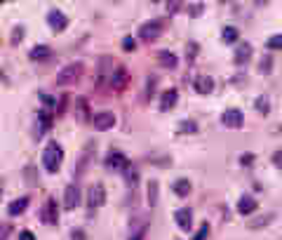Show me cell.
<instances>
[{
  "label": "cell",
  "instance_id": "cell-1",
  "mask_svg": "<svg viewBox=\"0 0 282 240\" xmlns=\"http://www.w3.org/2000/svg\"><path fill=\"white\" fill-rule=\"evenodd\" d=\"M61 160H64V151H61L59 142H47V146L43 151V167L50 175H55L61 167Z\"/></svg>",
  "mask_w": 282,
  "mask_h": 240
},
{
  "label": "cell",
  "instance_id": "cell-2",
  "mask_svg": "<svg viewBox=\"0 0 282 240\" xmlns=\"http://www.w3.org/2000/svg\"><path fill=\"white\" fill-rule=\"evenodd\" d=\"M83 71H85V66L80 64V61H73V64L64 66V68L56 73V85H59V88H71V85H76L78 78L83 76Z\"/></svg>",
  "mask_w": 282,
  "mask_h": 240
},
{
  "label": "cell",
  "instance_id": "cell-3",
  "mask_svg": "<svg viewBox=\"0 0 282 240\" xmlns=\"http://www.w3.org/2000/svg\"><path fill=\"white\" fill-rule=\"evenodd\" d=\"M160 33H163V22H160V19H151V22L141 24L139 31H137V35H139L143 43H153Z\"/></svg>",
  "mask_w": 282,
  "mask_h": 240
},
{
  "label": "cell",
  "instance_id": "cell-4",
  "mask_svg": "<svg viewBox=\"0 0 282 240\" xmlns=\"http://www.w3.org/2000/svg\"><path fill=\"white\" fill-rule=\"evenodd\" d=\"M221 122H224L226 127H230V130H238V127H242V122H245V116H242L240 109H228V111H224Z\"/></svg>",
  "mask_w": 282,
  "mask_h": 240
},
{
  "label": "cell",
  "instance_id": "cell-5",
  "mask_svg": "<svg viewBox=\"0 0 282 240\" xmlns=\"http://www.w3.org/2000/svg\"><path fill=\"white\" fill-rule=\"evenodd\" d=\"M47 24H50V29H52L55 33H61V31H66V26H68V19H66L64 12L50 10V12H47Z\"/></svg>",
  "mask_w": 282,
  "mask_h": 240
},
{
  "label": "cell",
  "instance_id": "cell-6",
  "mask_svg": "<svg viewBox=\"0 0 282 240\" xmlns=\"http://www.w3.org/2000/svg\"><path fill=\"white\" fill-rule=\"evenodd\" d=\"M87 203H89V208H101L104 203H106V188L104 184H92L89 188V196H87Z\"/></svg>",
  "mask_w": 282,
  "mask_h": 240
},
{
  "label": "cell",
  "instance_id": "cell-7",
  "mask_svg": "<svg viewBox=\"0 0 282 240\" xmlns=\"http://www.w3.org/2000/svg\"><path fill=\"white\" fill-rule=\"evenodd\" d=\"M106 167H109V170H113V172H125V170L130 167V160H127L122 153L113 151L109 158H106Z\"/></svg>",
  "mask_w": 282,
  "mask_h": 240
},
{
  "label": "cell",
  "instance_id": "cell-8",
  "mask_svg": "<svg viewBox=\"0 0 282 240\" xmlns=\"http://www.w3.org/2000/svg\"><path fill=\"white\" fill-rule=\"evenodd\" d=\"M78 203H80V188H78V184H68L64 188V208L76 210Z\"/></svg>",
  "mask_w": 282,
  "mask_h": 240
},
{
  "label": "cell",
  "instance_id": "cell-9",
  "mask_svg": "<svg viewBox=\"0 0 282 240\" xmlns=\"http://www.w3.org/2000/svg\"><path fill=\"white\" fill-rule=\"evenodd\" d=\"M43 221L50 224V226H55L56 221H59V208H56L55 198H47V203H45V208H43Z\"/></svg>",
  "mask_w": 282,
  "mask_h": 240
},
{
  "label": "cell",
  "instance_id": "cell-10",
  "mask_svg": "<svg viewBox=\"0 0 282 240\" xmlns=\"http://www.w3.org/2000/svg\"><path fill=\"white\" fill-rule=\"evenodd\" d=\"M113 125H115V116H113L111 111H101V113H97V116H94V127H97L99 132L111 130Z\"/></svg>",
  "mask_w": 282,
  "mask_h": 240
},
{
  "label": "cell",
  "instance_id": "cell-11",
  "mask_svg": "<svg viewBox=\"0 0 282 240\" xmlns=\"http://www.w3.org/2000/svg\"><path fill=\"white\" fill-rule=\"evenodd\" d=\"M250 57H252V45H250V43H238L233 61H235L238 66H245L247 61H250Z\"/></svg>",
  "mask_w": 282,
  "mask_h": 240
},
{
  "label": "cell",
  "instance_id": "cell-12",
  "mask_svg": "<svg viewBox=\"0 0 282 240\" xmlns=\"http://www.w3.org/2000/svg\"><path fill=\"white\" fill-rule=\"evenodd\" d=\"M87 118H89V101L85 97H78L76 99V120L80 125H85Z\"/></svg>",
  "mask_w": 282,
  "mask_h": 240
},
{
  "label": "cell",
  "instance_id": "cell-13",
  "mask_svg": "<svg viewBox=\"0 0 282 240\" xmlns=\"http://www.w3.org/2000/svg\"><path fill=\"white\" fill-rule=\"evenodd\" d=\"M193 90H196L197 94H209L212 90H214V80L209 76H197L193 80Z\"/></svg>",
  "mask_w": 282,
  "mask_h": 240
},
{
  "label": "cell",
  "instance_id": "cell-14",
  "mask_svg": "<svg viewBox=\"0 0 282 240\" xmlns=\"http://www.w3.org/2000/svg\"><path fill=\"white\" fill-rule=\"evenodd\" d=\"M191 210L188 208H181V210H176L174 212V221H176V226L181 231H191Z\"/></svg>",
  "mask_w": 282,
  "mask_h": 240
},
{
  "label": "cell",
  "instance_id": "cell-15",
  "mask_svg": "<svg viewBox=\"0 0 282 240\" xmlns=\"http://www.w3.org/2000/svg\"><path fill=\"white\" fill-rule=\"evenodd\" d=\"M176 99H179V92L174 88L163 92V97H160V111H172L174 106H176Z\"/></svg>",
  "mask_w": 282,
  "mask_h": 240
},
{
  "label": "cell",
  "instance_id": "cell-16",
  "mask_svg": "<svg viewBox=\"0 0 282 240\" xmlns=\"http://www.w3.org/2000/svg\"><path fill=\"white\" fill-rule=\"evenodd\" d=\"M158 61H160L163 68H176L179 66V57L174 55V52H169V50H160L158 52Z\"/></svg>",
  "mask_w": 282,
  "mask_h": 240
},
{
  "label": "cell",
  "instance_id": "cell-17",
  "mask_svg": "<svg viewBox=\"0 0 282 240\" xmlns=\"http://www.w3.org/2000/svg\"><path fill=\"white\" fill-rule=\"evenodd\" d=\"M28 203H31V200H28L26 196L17 198V200H12L10 205H7V214H10V217H19V214H22L24 210L28 208Z\"/></svg>",
  "mask_w": 282,
  "mask_h": 240
},
{
  "label": "cell",
  "instance_id": "cell-18",
  "mask_svg": "<svg viewBox=\"0 0 282 240\" xmlns=\"http://www.w3.org/2000/svg\"><path fill=\"white\" fill-rule=\"evenodd\" d=\"M125 83H127V68H125V66H118L115 73H113V78H111V88L122 90L125 88Z\"/></svg>",
  "mask_w": 282,
  "mask_h": 240
},
{
  "label": "cell",
  "instance_id": "cell-19",
  "mask_svg": "<svg viewBox=\"0 0 282 240\" xmlns=\"http://www.w3.org/2000/svg\"><path fill=\"white\" fill-rule=\"evenodd\" d=\"M254 210H256V200H254L252 196H242L238 200V212H240V214H245V217H247V214H252Z\"/></svg>",
  "mask_w": 282,
  "mask_h": 240
},
{
  "label": "cell",
  "instance_id": "cell-20",
  "mask_svg": "<svg viewBox=\"0 0 282 240\" xmlns=\"http://www.w3.org/2000/svg\"><path fill=\"white\" fill-rule=\"evenodd\" d=\"M273 219H275V214H259L256 219H252V221H247V229H263V226H268Z\"/></svg>",
  "mask_w": 282,
  "mask_h": 240
},
{
  "label": "cell",
  "instance_id": "cell-21",
  "mask_svg": "<svg viewBox=\"0 0 282 240\" xmlns=\"http://www.w3.org/2000/svg\"><path fill=\"white\" fill-rule=\"evenodd\" d=\"M50 55H52V52H50V47H47V45H35L31 52H28V57H31L33 61H43V59H47Z\"/></svg>",
  "mask_w": 282,
  "mask_h": 240
},
{
  "label": "cell",
  "instance_id": "cell-22",
  "mask_svg": "<svg viewBox=\"0 0 282 240\" xmlns=\"http://www.w3.org/2000/svg\"><path fill=\"white\" fill-rule=\"evenodd\" d=\"M50 127H52V118H50L45 111H40V113H38V130H35V137H40V134H43L45 130H50Z\"/></svg>",
  "mask_w": 282,
  "mask_h": 240
},
{
  "label": "cell",
  "instance_id": "cell-23",
  "mask_svg": "<svg viewBox=\"0 0 282 240\" xmlns=\"http://www.w3.org/2000/svg\"><path fill=\"white\" fill-rule=\"evenodd\" d=\"M174 193L186 198L191 193V181H188V179H176V181H174Z\"/></svg>",
  "mask_w": 282,
  "mask_h": 240
},
{
  "label": "cell",
  "instance_id": "cell-24",
  "mask_svg": "<svg viewBox=\"0 0 282 240\" xmlns=\"http://www.w3.org/2000/svg\"><path fill=\"white\" fill-rule=\"evenodd\" d=\"M221 40L226 45H235V40H238V29H235V26H226V29L221 31Z\"/></svg>",
  "mask_w": 282,
  "mask_h": 240
},
{
  "label": "cell",
  "instance_id": "cell-25",
  "mask_svg": "<svg viewBox=\"0 0 282 240\" xmlns=\"http://www.w3.org/2000/svg\"><path fill=\"white\" fill-rule=\"evenodd\" d=\"M254 106H256V111H259L261 116H268V111H271V101H268L266 94H261V97L254 99Z\"/></svg>",
  "mask_w": 282,
  "mask_h": 240
},
{
  "label": "cell",
  "instance_id": "cell-26",
  "mask_svg": "<svg viewBox=\"0 0 282 240\" xmlns=\"http://www.w3.org/2000/svg\"><path fill=\"white\" fill-rule=\"evenodd\" d=\"M179 132H181V134H196L197 122H193V120H181V122H179Z\"/></svg>",
  "mask_w": 282,
  "mask_h": 240
},
{
  "label": "cell",
  "instance_id": "cell-27",
  "mask_svg": "<svg viewBox=\"0 0 282 240\" xmlns=\"http://www.w3.org/2000/svg\"><path fill=\"white\" fill-rule=\"evenodd\" d=\"M155 203H158V181L151 179V181H148V205L153 208Z\"/></svg>",
  "mask_w": 282,
  "mask_h": 240
},
{
  "label": "cell",
  "instance_id": "cell-28",
  "mask_svg": "<svg viewBox=\"0 0 282 240\" xmlns=\"http://www.w3.org/2000/svg\"><path fill=\"white\" fill-rule=\"evenodd\" d=\"M22 38H24V26H14V29H12L10 45H14V47H17V45L22 43Z\"/></svg>",
  "mask_w": 282,
  "mask_h": 240
},
{
  "label": "cell",
  "instance_id": "cell-29",
  "mask_svg": "<svg viewBox=\"0 0 282 240\" xmlns=\"http://www.w3.org/2000/svg\"><path fill=\"white\" fill-rule=\"evenodd\" d=\"M122 175H125V179H127V186H134L137 184V170H134V167H127V170H125V172H122Z\"/></svg>",
  "mask_w": 282,
  "mask_h": 240
},
{
  "label": "cell",
  "instance_id": "cell-30",
  "mask_svg": "<svg viewBox=\"0 0 282 240\" xmlns=\"http://www.w3.org/2000/svg\"><path fill=\"white\" fill-rule=\"evenodd\" d=\"M271 66H273V57L266 55L263 59H261V73L266 76V73H271Z\"/></svg>",
  "mask_w": 282,
  "mask_h": 240
},
{
  "label": "cell",
  "instance_id": "cell-31",
  "mask_svg": "<svg viewBox=\"0 0 282 240\" xmlns=\"http://www.w3.org/2000/svg\"><path fill=\"white\" fill-rule=\"evenodd\" d=\"M268 50H282V35H273V38H268Z\"/></svg>",
  "mask_w": 282,
  "mask_h": 240
},
{
  "label": "cell",
  "instance_id": "cell-32",
  "mask_svg": "<svg viewBox=\"0 0 282 240\" xmlns=\"http://www.w3.org/2000/svg\"><path fill=\"white\" fill-rule=\"evenodd\" d=\"M153 90H155V76H148V85H146V94H143V101H148V99H151Z\"/></svg>",
  "mask_w": 282,
  "mask_h": 240
},
{
  "label": "cell",
  "instance_id": "cell-33",
  "mask_svg": "<svg viewBox=\"0 0 282 240\" xmlns=\"http://www.w3.org/2000/svg\"><path fill=\"white\" fill-rule=\"evenodd\" d=\"M252 163H254V153H242V155H240V165L250 167Z\"/></svg>",
  "mask_w": 282,
  "mask_h": 240
},
{
  "label": "cell",
  "instance_id": "cell-34",
  "mask_svg": "<svg viewBox=\"0 0 282 240\" xmlns=\"http://www.w3.org/2000/svg\"><path fill=\"white\" fill-rule=\"evenodd\" d=\"M122 47H125V52H134V38L125 35V38H122Z\"/></svg>",
  "mask_w": 282,
  "mask_h": 240
},
{
  "label": "cell",
  "instance_id": "cell-35",
  "mask_svg": "<svg viewBox=\"0 0 282 240\" xmlns=\"http://www.w3.org/2000/svg\"><path fill=\"white\" fill-rule=\"evenodd\" d=\"M207 233H209V224H202V226H200V231H197V236L193 240H205Z\"/></svg>",
  "mask_w": 282,
  "mask_h": 240
},
{
  "label": "cell",
  "instance_id": "cell-36",
  "mask_svg": "<svg viewBox=\"0 0 282 240\" xmlns=\"http://www.w3.org/2000/svg\"><path fill=\"white\" fill-rule=\"evenodd\" d=\"M273 165H275V167H278V170H282V151H275L273 153Z\"/></svg>",
  "mask_w": 282,
  "mask_h": 240
},
{
  "label": "cell",
  "instance_id": "cell-37",
  "mask_svg": "<svg viewBox=\"0 0 282 240\" xmlns=\"http://www.w3.org/2000/svg\"><path fill=\"white\" fill-rule=\"evenodd\" d=\"M71 238L73 240H87V236H85V231L83 229H73L71 231Z\"/></svg>",
  "mask_w": 282,
  "mask_h": 240
},
{
  "label": "cell",
  "instance_id": "cell-38",
  "mask_svg": "<svg viewBox=\"0 0 282 240\" xmlns=\"http://www.w3.org/2000/svg\"><path fill=\"white\" fill-rule=\"evenodd\" d=\"M202 7H205V5H202V2H197V5H191V7H188V14H191V17H197V14H200V12H202Z\"/></svg>",
  "mask_w": 282,
  "mask_h": 240
},
{
  "label": "cell",
  "instance_id": "cell-39",
  "mask_svg": "<svg viewBox=\"0 0 282 240\" xmlns=\"http://www.w3.org/2000/svg\"><path fill=\"white\" fill-rule=\"evenodd\" d=\"M196 50H197L196 43H188V61H191V64H193V59H196Z\"/></svg>",
  "mask_w": 282,
  "mask_h": 240
},
{
  "label": "cell",
  "instance_id": "cell-40",
  "mask_svg": "<svg viewBox=\"0 0 282 240\" xmlns=\"http://www.w3.org/2000/svg\"><path fill=\"white\" fill-rule=\"evenodd\" d=\"M19 240H35V236H33L31 231H22V233H19Z\"/></svg>",
  "mask_w": 282,
  "mask_h": 240
},
{
  "label": "cell",
  "instance_id": "cell-41",
  "mask_svg": "<svg viewBox=\"0 0 282 240\" xmlns=\"http://www.w3.org/2000/svg\"><path fill=\"white\" fill-rule=\"evenodd\" d=\"M179 7H181V2H167V10L172 12V14H174V10H179Z\"/></svg>",
  "mask_w": 282,
  "mask_h": 240
},
{
  "label": "cell",
  "instance_id": "cell-42",
  "mask_svg": "<svg viewBox=\"0 0 282 240\" xmlns=\"http://www.w3.org/2000/svg\"><path fill=\"white\" fill-rule=\"evenodd\" d=\"M40 99H43V101L47 104V106H52V104H55V99L50 97V94H40Z\"/></svg>",
  "mask_w": 282,
  "mask_h": 240
},
{
  "label": "cell",
  "instance_id": "cell-43",
  "mask_svg": "<svg viewBox=\"0 0 282 240\" xmlns=\"http://www.w3.org/2000/svg\"><path fill=\"white\" fill-rule=\"evenodd\" d=\"M24 175H26V179H28V177H31V184H33V181H35V172H33V167H28V170H26V172H24Z\"/></svg>",
  "mask_w": 282,
  "mask_h": 240
}]
</instances>
